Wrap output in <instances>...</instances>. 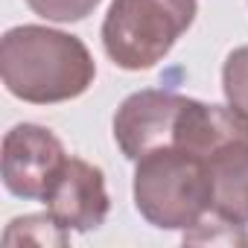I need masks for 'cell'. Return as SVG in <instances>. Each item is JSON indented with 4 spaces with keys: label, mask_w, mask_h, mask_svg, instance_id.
<instances>
[{
    "label": "cell",
    "mask_w": 248,
    "mask_h": 248,
    "mask_svg": "<svg viewBox=\"0 0 248 248\" xmlns=\"http://www.w3.org/2000/svg\"><path fill=\"white\" fill-rule=\"evenodd\" d=\"M135 207L164 231H187L213 207L210 164L178 146H164L138 158Z\"/></svg>",
    "instance_id": "7a4b0ae2"
},
{
    "label": "cell",
    "mask_w": 248,
    "mask_h": 248,
    "mask_svg": "<svg viewBox=\"0 0 248 248\" xmlns=\"http://www.w3.org/2000/svg\"><path fill=\"white\" fill-rule=\"evenodd\" d=\"M207 164H210V178H213L210 210L245 225L248 222V140L222 149Z\"/></svg>",
    "instance_id": "52a82bcc"
},
{
    "label": "cell",
    "mask_w": 248,
    "mask_h": 248,
    "mask_svg": "<svg viewBox=\"0 0 248 248\" xmlns=\"http://www.w3.org/2000/svg\"><path fill=\"white\" fill-rule=\"evenodd\" d=\"M190 96L175 91H138L123 99L114 117V140L129 161L143 158L146 152L172 146L178 123Z\"/></svg>",
    "instance_id": "5b68a950"
},
{
    "label": "cell",
    "mask_w": 248,
    "mask_h": 248,
    "mask_svg": "<svg viewBox=\"0 0 248 248\" xmlns=\"http://www.w3.org/2000/svg\"><path fill=\"white\" fill-rule=\"evenodd\" d=\"M222 91L233 111L248 117V47H236L222 67Z\"/></svg>",
    "instance_id": "30bf717a"
},
{
    "label": "cell",
    "mask_w": 248,
    "mask_h": 248,
    "mask_svg": "<svg viewBox=\"0 0 248 248\" xmlns=\"http://www.w3.org/2000/svg\"><path fill=\"white\" fill-rule=\"evenodd\" d=\"M44 204L47 213L64 231H79V233L96 231L111 210L102 170L82 158H67L56 181L50 184Z\"/></svg>",
    "instance_id": "8992f818"
},
{
    "label": "cell",
    "mask_w": 248,
    "mask_h": 248,
    "mask_svg": "<svg viewBox=\"0 0 248 248\" xmlns=\"http://www.w3.org/2000/svg\"><path fill=\"white\" fill-rule=\"evenodd\" d=\"M64 161V146L50 129L35 126V123H21L3 138L0 172L12 196L27 202H44Z\"/></svg>",
    "instance_id": "277c9868"
},
{
    "label": "cell",
    "mask_w": 248,
    "mask_h": 248,
    "mask_svg": "<svg viewBox=\"0 0 248 248\" xmlns=\"http://www.w3.org/2000/svg\"><path fill=\"white\" fill-rule=\"evenodd\" d=\"M0 76L12 96L53 105L82 96L93 85L96 67L76 35L24 24L0 41Z\"/></svg>",
    "instance_id": "6da1fadb"
},
{
    "label": "cell",
    "mask_w": 248,
    "mask_h": 248,
    "mask_svg": "<svg viewBox=\"0 0 248 248\" xmlns=\"http://www.w3.org/2000/svg\"><path fill=\"white\" fill-rule=\"evenodd\" d=\"M27 6L47 18V21H56V24H73V21H82L88 18L96 6L99 0H27Z\"/></svg>",
    "instance_id": "8fae6325"
},
{
    "label": "cell",
    "mask_w": 248,
    "mask_h": 248,
    "mask_svg": "<svg viewBox=\"0 0 248 248\" xmlns=\"http://www.w3.org/2000/svg\"><path fill=\"white\" fill-rule=\"evenodd\" d=\"M184 242H190V245H248V233H245L242 222H233V219L210 210L193 228L184 231Z\"/></svg>",
    "instance_id": "ba28073f"
},
{
    "label": "cell",
    "mask_w": 248,
    "mask_h": 248,
    "mask_svg": "<svg viewBox=\"0 0 248 248\" xmlns=\"http://www.w3.org/2000/svg\"><path fill=\"white\" fill-rule=\"evenodd\" d=\"M196 12V0H114L102 24V47L123 70H149L190 30Z\"/></svg>",
    "instance_id": "3957f363"
},
{
    "label": "cell",
    "mask_w": 248,
    "mask_h": 248,
    "mask_svg": "<svg viewBox=\"0 0 248 248\" xmlns=\"http://www.w3.org/2000/svg\"><path fill=\"white\" fill-rule=\"evenodd\" d=\"M6 245H18V242H35V245H67V231L50 216H21L9 225L6 231Z\"/></svg>",
    "instance_id": "9c48e42d"
}]
</instances>
